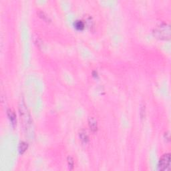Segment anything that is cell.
<instances>
[{
  "instance_id": "cell-10",
  "label": "cell",
  "mask_w": 171,
  "mask_h": 171,
  "mask_svg": "<svg viewBox=\"0 0 171 171\" xmlns=\"http://www.w3.org/2000/svg\"><path fill=\"white\" fill-rule=\"evenodd\" d=\"M68 162L70 169L72 170L74 168V162L72 157H71V156H68Z\"/></svg>"
},
{
  "instance_id": "cell-4",
  "label": "cell",
  "mask_w": 171,
  "mask_h": 171,
  "mask_svg": "<svg viewBox=\"0 0 171 171\" xmlns=\"http://www.w3.org/2000/svg\"><path fill=\"white\" fill-rule=\"evenodd\" d=\"M88 125H89V127L90 130L94 132L97 131L98 130V123L97 120H96L94 117H90L88 118Z\"/></svg>"
},
{
  "instance_id": "cell-8",
  "label": "cell",
  "mask_w": 171,
  "mask_h": 171,
  "mask_svg": "<svg viewBox=\"0 0 171 171\" xmlns=\"http://www.w3.org/2000/svg\"><path fill=\"white\" fill-rule=\"evenodd\" d=\"M28 143H26V142H24L22 141L21 143H20V145H19V152L20 153L22 154H24L25 152L26 151V150L28 149Z\"/></svg>"
},
{
  "instance_id": "cell-2",
  "label": "cell",
  "mask_w": 171,
  "mask_h": 171,
  "mask_svg": "<svg viewBox=\"0 0 171 171\" xmlns=\"http://www.w3.org/2000/svg\"><path fill=\"white\" fill-rule=\"evenodd\" d=\"M19 110H20V114L21 116V120H22V124H23L24 128L26 130L30 129V127L32 125V120H31V117L29 114V112L28 109L26 108V104L24 102H20V104L19 105Z\"/></svg>"
},
{
  "instance_id": "cell-9",
  "label": "cell",
  "mask_w": 171,
  "mask_h": 171,
  "mask_svg": "<svg viewBox=\"0 0 171 171\" xmlns=\"http://www.w3.org/2000/svg\"><path fill=\"white\" fill-rule=\"evenodd\" d=\"M38 15L40 16V17L41 18H42L43 20H45V21H46V22L50 21V20H49V18H48V16H47L46 14L44 13V12L40 11L38 12Z\"/></svg>"
},
{
  "instance_id": "cell-7",
  "label": "cell",
  "mask_w": 171,
  "mask_h": 171,
  "mask_svg": "<svg viewBox=\"0 0 171 171\" xmlns=\"http://www.w3.org/2000/svg\"><path fill=\"white\" fill-rule=\"evenodd\" d=\"M74 28L78 30H83L84 28H85V24H84V22L82 21V20H76L74 22Z\"/></svg>"
},
{
  "instance_id": "cell-5",
  "label": "cell",
  "mask_w": 171,
  "mask_h": 171,
  "mask_svg": "<svg viewBox=\"0 0 171 171\" xmlns=\"http://www.w3.org/2000/svg\"><path fill=\"white\" fill-rule=\"evenodd\" d=\"M7 114L8 116V118H9L10 122H11V124L15 126L16 125V123H17V119H16V116L15 112H14L13 110H11V109H9L7 111Z\"/></svg>"
},
{
  "instance_id": "cell-6",
  "label": "cell",
  "mask_w": 171,
  "mask_h": 171,
  "mask_svg": "<svg viewBox=\"0 0 171 171\" xmlns=\"http://www.w3.org/2000/svg\"><path fill=\"white\" fill-rule=\"evenodd\" d=\"M79 137L83 143L86 144L89 141V137H88L86 131L84 130H81L79 132Z\"/></svg>"
},
{
  "instance_id": "cell-3",
  "label": "cell",
  "mask_w": 171,
  "mask_h": 171,
  "mask_svg": "<svg viewBox=\"0 0 171 171\" xmlns=\"http://www.w3.org/2000/svg\"><path fill=\"white\" fill-rule=\"evenodd\" d=\"M170 154L165 153L161 156L158 162V168L160 170H166L170 167Z\"/></svg>"
},
{
  "instance_id": "cell-1",
  "label": "cell",
  "mask_w": 171,
  "mask_h": 171,
  "mask_svg": "<svg viewBox=\"0 0 171 171\" xmlns=\"http://www.w3.org/2000/svg\"><path fill=\"white\" fill-rule=\"evenodd\" d=\"M153 34L156 38L162 40H169L170 38V28L166 23H162L153 30Z\"/></svg>"
},
{
  "instance_id": "cell-11",
  "label": "cell",
  "mask_w": 171,
  "mask_h": 171,
  "mask_svg": "<svg viewBox=\"0 0 171 171\" xmlns=\"http://www.w3.org/2000/svg\"><path fill=\"white\" fill-rule=\"evenodd\" d=\"M164 139H165L166 141H167L168 142L170 141V134H169V132H166L165 133H164Z\"/></svg>"
}]
</instances>
